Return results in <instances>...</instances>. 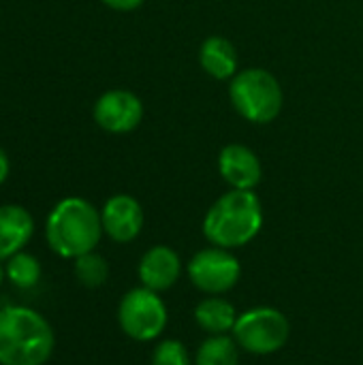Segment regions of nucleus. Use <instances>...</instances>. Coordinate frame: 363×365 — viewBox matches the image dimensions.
Segmentation results:
<instances>
[{"label": "nucleus", "mask_w": 363, "mask_h": 365, "mask_svg": "<svg viewBox=\"0 0 363 365\" xmlns=\"http://www.w3.org/2000/svg\"><path fill=\"white\" fill-rule=\"evenodd\" d=\"M53 346L56 336L43 314L24 306L0 310V365H43Z\"/></svg>", "instance_id": "f257e3e1"}, {"label": "nucleus", "mask_w": 363, "mask_h": 365, "mask_svg": "<svg viewBox=\"0 0 363 365\" xmlns=\"http://www.w3.org/2000/svg\"><path fill=\"white\" fill-rule=\"evenodd\" d=\"M101 212L81 197H66L53 205L45 222L49 248L62 259H77L92 252L103 237Z\"/></svg>", "instance_id": "f03ea898"}, {"label": "nucleus", "mask_w": 363, "mask_h": 365, "mask_svg": "<svg viewBox=\"0 0 363 365\" xmlns=\"http://www.w3.org/2000/svg\"><path fill=\"white\" fill-rule=\"evenodd\" d=\"M263 227V207L252 190L231 188L218 197L203 218V235L218 248H242Z\"/></svg>", "instance_id": "7ed1b4c3"}, {"label": "nucleus", "mask_w": 363, "mask_h": 365, "mask_svg": "<svg viewBox=\"0 0 363 365\" xmlns=\"http://www.w3.org/2000/svg\"><path fill=\"white\" fill-rule=\"evenodd\" d=\"M229 98L235 111L252 124H270L278 118L285 94L276 75L265 68H244L229 86Z\"/></svg>", "instance_id": "20e7f679"}, {"label": "nucleus", "mask_w": 363, "mask_h": 365, "mask_svg": "<svg viewBox=\"0 0 363 365\" xmlns=\"http://www.w3.org/2000/svg\"><path fill=\"white\" fill-rule=\"evenodd\" d=\"M289 319L276 308H252L237 317L233 338L250 355H272L289 342Z\"/></svg>", "instance_id": "39448f33"}, {"label": "nucleus", "mask_w": 363, "mask_h": 365, "mask_svg": "<svg viewBox=\"0 0 363 365\" xmlns=\"http://www.w3.org/2000/svg\"><path fill=\"white\" fill-rule=\"evenodd\" d=\"M118 323L122 331L137 340H156L167 327V308L156 291L139 287L128 291L118 308Z\"/></svg>", "instance_id": "423d86ee"}, {"label": "nucleus", "mask_w": 363, "mask_h": 365, "mask_svg": "<svg viewBox=\"0 0 363 365\" xmlns=\"http://www.w3.org/2000/svg\"><path fill=\"white\" fill-rule=\"evenodd\" d=\"M242 276V265L235 255L227 248H203L199 250L188 263V278L190 282L208 293V295H223L231 291Z\"/></svg>", "instance_id": "0eeeda50"}, {"label": "nucleus", "mask_w": 363, "mask_h": 365, "mask_svg": "<svg viewBox=\"0 0 363 365\" xmlns=\"http://www.w3.org/2000/svg\"><path fill=\"white\" fill-rule=\"evenodd\" d=\"M98 128L111 135H124L135 130L143 120V103L131 90H107L101 94L92 109Z\"/></svg>", "instance_id": "6e6552de"}, {"label": "nucleus", "mask_w": 363, "mask_h": 365, "mask_svg": "<svg viewBox=\"0 0 363 365\" xmlns=\"http://www.w3.org/2000/svg\"><path fill=\"white\" fill-rule=\"evenodd\" d=\"M101 222L107 237L118 244H128L143 229V207L131 195H113L101 210Z\"/></svg>", "instance_id": "1a4fd4ad"}, {"label": "nucleus", "mask_w": 363, "mask_h": 365, "mask_svg": "<svg viewBox=\"0 0 363 365\" xmlns=\"http://www.w3.org/2000/svg\"><path fill=\"white\" fill-rule=\"evenodd\" d=\"M220 178L235 190H255L263 178L259 156L242 143H229L218 154Z\"/></svg>", "instance_id": "9d476101"}, {"label": "nucleus", "mask_w": 363, "mask_h": 365, "mask_svg": "<svg viewBox=\"0 0 363 365\" xmlns=\"http://www.w3.org/2000/svg\"><path fill=\"white\" fill-rule=\"evenodd\" d=\"M182 272L178 252L169 246H152L139 261V280L145 289L156 293L171 289Z\"/></svg>", "instance_id": "9b49d317"}, {"label": "nucleus", "mask_w": 363, "mask_h": 365, "mask_svg": "<svg viewBox=\"0 0 363 365\" xmlns=\"http://www.w3.org/2000/svg\"><path fill=\"white\" fill-rule=\"evenodd\" d=\"M34 233L32 214L15 203L0 205V261L21 252Z\"/></svg>", "instance_id": "f8f14e48"}, {"label": "nucleus", "mask_w": 363, "mask_h": 365, "mask_svg": "<svg viewBox=\"0 0 363 365\" xmlns=\"http://www.w3.org/2000/svg\"><path fill=\"white\" fill-rule=\"evenodd\" d=\"M201 68L214 79H233L240 73V58L235 45L225 36H208L199 49Z\"/></svg>", "instance_id": "ddd939ff"}, {"label": "nucleus", "mask_w": 363, "mask_h": 365, "mask_svg": "<svg viewBox=\"0 0 363 365\" xmlns=\"http://www.w3.org/2000/svg\"><path fill=\"white\" fill-rule=\"evenodd\" d=\"M237 317L240 314L235 312V308L218 295H210L195 308L197 325L210 336H225L233 331Z\"/></svg>", "instance_id": "4468645a"}, {"label": "nucleus", "mask_w": 363, "mask_h": 365, "mask_svg": "<svg viewBox=\"0 0 363 365\" xmlns=\"http://www.w3.org/2000/svg\"><path fill=\"white\" fill-rule=\"evenodd\" d=\"M240 346L235 338L229 336H210L197 351L195 365H237Z\"/></svg>", "instance_id": "2eb2a0df"}, {"label": "nucleus", "mask_w": 363, "mask_h": 365, "mask_svg": "<svg viewBox=\"0 0 363 365\" xmlns=\"http://www.w3.org/2000/svg\"><path fill=\"white\" fill-rule=\"evenodd\" d=\"M4 274L11 280V284H15L17 289H32L41 280L43 269H41V263L36 257L21 250V252L13 255L11 259H6Z\"/></svg>", "instance_id": "dca6fc26"}, {"label": "nucleus", "mask_w": 363, "mask_h": 365, "mask_svg": "<svg viewBox=\"0 0 363 365\" xmlns=\"http://www.w3.org/2000/svg\"><path fill=\"white\" fill-rule=\"evenodd\" d=\"M75 278L79 280V284H83L86 289H98L107 282L109 278V265L107 261L98 255V252H88L75 259L73 265Z\"/></svg>", "instance_id": "f3484780"}, {"label": "nucleus", "mask_w": 363, "mask_h": 365, "mask_svg": "<svg viewBox=\"0 0 363 365\" xmlns=\"http://www.w3.org/2000/svg\"><path fill=\"white\" fill-rule=\"evenodd\" d=\"M152 365H190V357L180 340H163L152 353Z\"/></svg>", "instance_id": "a211bd4d"}, {"label": "nucleus", "mask_w": 363, "mask_h": 365, "mask_svg": "<svg viewBox=\"0 0 363 365\" xmlns=\"http://www.w3.org/2000/svg\"><path fill=\"white\" fill-rule=\"evenodd\" d=\"M105 6L113 9V11H135L139 9L145 0H101Z\"/></svg>", "instance_id": "6ab92c4d"}, {"label": "nucleus", "mask_w": 363, "mask_h": 365, "mask_svg": "<svg viewBox=\"0 0 363 365\" xmlns=\"http://www.w3.org/2000/svg\"><path fill=\"white\" fill-rule=\"evenodd\" d=\"M9 173H11V160H9V154L0 148V186L6 182Z\"/></svg>", "instance_id": "aec40b11"}, {"label": "nucleus", "mask_w": 363, "mask_h": 365, "mask_svg": "<svg viewBox=\"0 0 363 365\" xmlns=\"http://www.w3.org/2000/svg\"><path fill=\"white\" fill-rule=\"evenodd\" d=\"M4 278H6V274H4V267L0 265V287H2V282H4Z\"/></svg>", "instance_id": "412c9836"}]
</instances>
